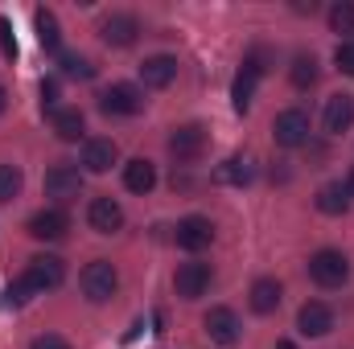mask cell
<instances>
[{
    "instance_id": "obj_1",
    "label": "cell",
    "mask_w": 354,
    "mask_h": 349,
    "mask_svg": "<svg viewBox=\"0 0 354 349\" xmlns=\"http://www.w3.org/2000/svg\"><path fill=\"white\" fill-rule=\"evenodd\" d=\"M115 288H120V271L107 259H95L83 267V296L91 304H107L115 296Z\"/></svg>"
},
{
    "instance_id": "obj_2",
    "label": "cell",
    "mask_w": 354,
    "mask_h": 349,
    "mask_svg": "<svg viewBox=\"0 0 354 349\" xmlns=\"http://www.w3.org/2000/svg\"><path fill=\"white\" fill-rule=\"evenodd\" d=\"M309 275H313V283H322V288H342L346 279H351V263L342 251H317L313 259H309Z\"/></svg>"
},
{
    "instance_id": "obj_3",
    "label": "cell",
    "mask_w": 354,
    "mask_h": 349,
    "mask_svg": "<svg viewBox=\"0 0 354 349\" xmlns=\"http://www.w3.org/2000/svg\"><path fill=\"white\" fill-rule=\"evenodd\" d=\"M272 136H276L280 148H301V144H309V115H305L301 107L280 111L276 123H272Z\"/></svg>"
},
{
    "instance_id": "obj_4",
    "label": "cell",
    "mask_w": 354,
    "mask_h": 349,
    "mask_svg": "<svg viewBox=\"0 0 354 349\" xmlns=\"http://www.w3.org/2000/svg\"><path fill=\"white\" fill-rule=\"evenodd\" d=\"M46 193H50L58 206L79 201V193H83V173H79L75 165H54V169L46 173Z\"/></svg>"
},
{
    "instance_id": "obj_5",
    "label": "cell",
    "mask_w": 354,
    "mask_h": 349,
    "mask_svg": "<svg viewBox=\"0 0 354 349\" xmlns=\"http://www.w3.org/2000/svg\"><path fill=\"white\" fill-rule=\"evenodd\" d=\"M169 152H174V161H181V165L198 161V157L206 152V128H202V123L174 128V136H169Z\"/></svg>"
},
{
    "instance_id": "obj_6",
    "label": "cell",
    "mask_w": 354,
    "mask_h": 349,
    "mask_svg": "<svg viewBox=\"0 0 354 349\" xmlns=\"http://www.w3.org/2000/svg\"><path fill=\"white\" fill-rule=\"evenodd\" d=\"M99 107H103L107 115H136V111L145 107V94L132 87V83H115V87H107L99 94Z\"/></svg>"
},
{
    "instance_id": "obj_7",
    "label": "cell",
    "mask_w": 354,
    "mask_h": 349,
    "mask_svg": "<svg viewBox=\"0 0 354 349\" xmlns=\"http://www.w3.org/2000/svg\"><path fill=\"white\" fill-rule=\"evenodd\" d=\"M25 279L33 283V292H46V288H58L66 279V267L58 255H33L29 267H25Z\"/></svg>"
},
{
    "instance_id": "obj_8",
    "label": "cell",
    "mask_w": 354,
    "mask_h": 349,
    "mask_svg": "<svg viewBox=\"0 0 354 349\" xmlns=\"http://www.w3.org/2000/svg\"><path fill=\"white\" fill-rule=\"evenodd\" d=\"M174 288H177V296L181 300H198L206 288H210V263H181L177 267V275H174Z\"/></svg>"
},
{
    "instance_id": "obj_9",
    "label": "cell",
    "mask_w": 354,
    "mask_h": 349,
    "mask_svg": "<svg viewBox=\"0 0 354 349\" xmlns=\"http://www.w3.org/2000/svg\"><path fill=\"white\" fill-rule=\"evenodd\" d=\"M87 222H91L95 235H115L124 226V210H120L115 197H95L87 206Z\"/></svg>"
},
{
    "instance_id": "obj_10",
    "label": "cell",
    "mask_w": 354,
    "mask_h": 349,
    "mask_svg": "<svg viewBox=\"0 0 354 349\" xmlns=\"http://www.w3.org/2000/svg\"><path fill=\"white\" fill-rule=\"evenodd\" d=\"M210 243H214V226H210V218L189 214V218L177 222V247H185V251H206Z\"/></svg>"
},
{
    "instance_id": "obj_11",
    "label": "cell",
    "mask_w": 354,
    "mask_h": 349,
    "mask_svg": "<svg viewBox=\"0 0 354 349\" xmlns=\"http://www.w3.org/2000/svg\"><path fill=\"white\" fill-rule=\"evenodd\" d=\"M66 230H71V218L62 210H37L29 218V235L41 243H58V239H66Z\"/></svg>"
},
{
    "instance_id": "obj_12",
    "label": "cell",
    "mask_w": 354,
    "mask_h": 349,
    "mask_svg": "<svg viewBox=\"0 0 354 349\" xmlns=\"http://www.w3.org/2000/svg\"><path fill=\"white\" fill-rule=\"evenodd\" d=\"M99 33H103V41H107V46H120V50H124V46H132V41H136L140 21H136L132 12H111V17L99 25Z\"/></svg>"
},
{
    "instance_id": "obj_13",
    "label": "cell",
    "mask_w": 354,
    "mask_h": 349,
    "mask_svg": "<svg viewBox=\"0 0 354 349\" xmlns=\"http://www.w3.org/2000/svg\"><path fill=\"white\" fill-rule=\"evenodd\" d=\"M297 329H301L305 337H326V333L334 329V312H330L322 300H309V304H301V312H297Z\"/></svg>"
},
{
    "instance_id": "obj_14",
    "label": "cell",
    "mask_w": 354,
    "mask_h": 349,
    "mask_svg": "<svg viewBox=\"0 0 354 349\" xmlns=\"http://www.w3.org/2000/svg\"><path fill=\"white\" fill-rule=\"evenodd\" d=\"M202 325H206V337L218 341V346H235L239 341V317L231 308H210Z\"/></svg>"
},
{
    "instance_id": "obj_15",
    "label": "cell",
    "mask_w": 354,
    "mask_h": 349,
    "mask_svg": "<svg viewBox=\"0 0 354 349\" xmlns=\"http://www.w3.org/2000/svg\"><path fill=\"white\" fill-rule=\"evenodd\" d=\"M140 79H145V87H169L177 79V58H169V54L145 58L140 62Z\"/></svg>"
},
{
    "instance_id": "obj_16",
    "label": "cell",
    "mask_w": 354,
    "mask_h": 349,
    "mask_svg": "<svg viewBox=\"0 0 354 349\" xmlns=\"http://www.w3.org/2000/svg\"><path fill=\"white\" fill-rule=\"evenodd\" d=\"M351 123H354V99L351 94H334L326 103V132L342 136V132H351Z\"/></svg>"
},
{
    "instance_id": "obj_17",
    "label": "cell",
    "mask_w": 354,
    "mask_h": 349,
    "mask_svg": "<svg viewBox=\"0 0 354 349\" xmlns=\"http://www.w3.org/2000/svg\"><path fill=\"white\" fill-rule=\"evenodd\" d=\"M115 161H120V148H115L111 140H87V148H83V165H87V173H107Z\"/></svg>"
},
{
    "instance_id": "obj_18",
    "label": "cell",
    "mask_w": 354,
    "mask_h": 349,
    "mask_svg": "<svg viewBox=\"0 0 354 349\" xmlns=\"http://www.w3.org/2000/svg\"><path fill=\"white\" fill-rule=\"evenodd\" d=\"M124 185H128L132 193H153V185H157V165L145 161V157L128 161V165H124Z\"/></svg>"
},
{
    "instance_id": "obj_19",
    "label": "cell",
    "mask_w": 354,
    "mask_h": 349,
    "mask_svg": "<svg viewBox=\"0 0 354 349\" xmlns=\"http://www.w3.org/2000/svg\"><path fill=\"white\" fill-rule=\"evenodd\" d=\"M50 119H54V136H58V140H66V144H71V140H79V136H83V128H87V119H83V111H79V107H58V115H50Z\"/></svg>"
},
{
    "instance_id": "obj_20",
    "label": "cell",
    "mask_w": 354,
    "mask_h": 349,
    "mask_svg": "<svg viewBox=\"0 0 354 349\" xmlns=\"http://www.w3.org/2000/svg\"><path fill=\"white\" fill-rule=\"evenodd\" d=\"M317 210L330 214V218L346 214V210H351V193H346V185H322V189H317Z\"/></svg>"
},
{
    "instance_id": "obj_21",
    "label": "cell",
    "mask_w": 354,
    "mask_h": 349,
    "mask_svg": "<svg viewBox=\"0 0 354 349\" xmlns=\"http://www.w3.org/2000/svg\"><path fill=\"white\" fill-rule=\"evenodd\" d=\"M252 308H256L260 317H268V312L280 308V283H276V279H256V283H252Z\"/></svg>"
},
{
    "instance_id": "obj_22",
    "label": "cell",
    "mask_w": 354,
    "mask_h": 349,
    "mask_svg": "<svg viewBox=\"0 0 354 349\" xmlns=\"http://www.w3.org/2000/svg\"><path fill=\"white\" fill-rule=\"evenodd\" d=\"M214 181H223V185H248V181H252V161H243V157L223 161V165L214 169Z\"/></svg>"
},
{
    "instance_id": "obj_23",
    "label": "cell",
    "mask_w": 354,
    "mask_h": 349,
    "mask_svg": "<svg viewBox=\"0 0 354 349\" xmlns=\"http://www.w3.org/2000/svg\"><path fill=\"white\" fill-rule=\"evenodd\" d=\"M33 25H37V41H41V50H58V17L50 12V8H37L33 12Z\"/></svg>"
},
{
    "instance_id": "obj_24",
    "label": "cell",
    "mask_w": 354,
    "mask_h": 349,
    "mask_svg": "<svg viewBox=\"0 0 354 349\" xmlns=\"http://www.w3.org/2000/svg\"><path fill=\"white\" fill-rule=\"evenodd\" d=\"M256 79L260 74H252L248 66L235 74V83H231V103H235V111H248L252 107V94H256Z\"/></svg>"
},
{
    "instance_id": "obj_25",
    "label": "cell",
    "mask_w": 354,
    "mask_h": 349,
    "mask_svg": "<svg viewBox=\"0 0 354 349\" xmlns=\"http://www.w3.org/2000/svg\"><path fill=\"white\" fill-rule=\"evenodd\" d=\"M313 83H317V58H313V54H301V58L292 62V87L309 90Z\"/></svg>"
},
{
    "instance_id": "obj_26",
    "label": "cell",
    "mask_w": 354,
    "mask_h": 349,
    "mask_svg": "<svg viewBox=\"0 0 354 349\" xmlns=\"http://www.w3.org/2000/svg\"><path fill=\"white\" fill-rule=\"evenodd\" d=\"M62 74L66 79H95V66H91V58H83V54H62Z\"/></svg>"
},
{
    "instance_id": "obj_27",
    "label": "cell",
    "mask_w": 354,
    "mask_h": 349,
    "mask_svg": "<svg viewBox=\"0 0 354 349\" xmlns=\"http://www.w3.org/2000/svg\"><path fill=\"white\" fill-rule=\"evenodd\" d=\"M21 185H25V177L17 165H0V201H12L21 193Z\"/></svg>"
},
{
    "instance_id": "obj_28",
    "label": "cell",
    "mask_w": 354,
    "mask_h": 349,
    "mask_svg": "<svg viewBox=\"0 0 354 349\" xmlns=\"http://www.w3.org/2000/svg\"><path fill=\"white\" fill-rule=\"evenodd\" d=\"M330 29H334V33H354V4L342 0V4L330 8Z\"/></svg>"
},
{
    "instance_id": "obj_29",
    "label": "cell",
    "mask_w": 354,
    "mask_h": 349,
    "mask_svg": "<svg viewBox=\"0 0 354 349\" xmlns=\"http://www.w3.org/2000/svg\"><path fill=\"white\" fill-rule=\"evenodd\" d=\"M334 62H338V70H342V74H351V79H354V41H338Z\"/></svg>"
},
{
    "instance_id": "obj_30",
    "label": "cell",
    "mask_w": 354,
    "mask_h": 349,
    "mask_svg": "<svg viewBox=\"0 0 354 349\" xmlns=\"http://www.w3.org/2000/svg\"><path fill=\"white\" fill-rule=\"evenodd\" d=\"M4 296H8V304H25V300L33 296V283H29V279L21 275L17 283H8V292H4Z\"/></svg>"
},
{
    "instance_id": "obj_31",
    "label": "cell",
    "mask_w": 354,
    "mask_h": 349,
    "mask_svg": "<svg viewBox=\"0 0 354 349\" xmlns=\"http://www.w3.org/2000/svg\"><path fill=\"white\" fill-rule=\"evenodd\" d=\"M41 111L58 115V83H41Z\"/></svg>"
},
{
    "instance_id": "obj_32",
    "label": "cell",
    "mask_w": 354,
    "mask_h": 349,
    "mask_svg": "<svg viewBox=\"0 0 354 349\" xmlns=\"http://www.w3.org/2000/svg\"><path fill=\"white\" fill-rule=\"evenodd\" d=\"M29 349H71V341H66V337H58V333H46V337H37Z\"/></svg>"
},
{
    "instance_id": "obj_33",
    "label": "cell",
    "mask_w": 354,
    "mask_h": 349,
    "mask_svg": "<svg viewBox=\"0 0 354 349\" xmlns=\"http://www.w3.org/2000/svg\"><path fill=\"white\" fill-rule=\"evenodd\" d=\"M0 46H4L8 58H17V37H12V25L8 21H0Z\"/></svg>"
},
{
    "instance_id": "obj_34",
    "label": "cell",
    "mask_w": 354,
    "mask_h": 349,
    "mask_svg": "<svg viewBox=\"0 0 354 349\" xmlns=\"http://www.w3.org/2000/svg\"><path fill=\"white\" fill-rule=\"evenodd\" d=\"M4 107H8V90L0 87V111H4Z\"/></svg>"
},
{
    "instance_id": "obj_35",
    "label": "cell",
    "mask_w": 354,
    "mask_h": 349,
    "mask_svg": "<svg viewBox=\"0 0 354 349\" xmlns=\"http://www.w3.org/2000/svg\"><path fill=\"white\" fill-rule=\"evenodd\" d=\"M346 193L354 197V169H351V181H346Z\"/></svg>"
},
{
    "instance_id": "obj_36",
    "label": "cell",
    "mask_w": 354,
    "mask_h": 349,
    "mask_svg": "<svg viewBox=\"0 0 354 349\" xmlns=\"http://www.w3.org/2000/svg\"><path fill=\"white\" fill-rule=\"evenodd\" d=\"M280 349H297V346H292V341H280Z\"/></svg>"
}]
</instances>
